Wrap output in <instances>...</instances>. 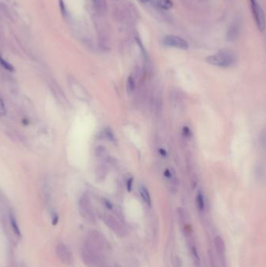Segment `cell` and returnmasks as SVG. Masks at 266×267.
Returning a JSON list of instances; mask_svg holds the SVG:
<instances>
[{"instance_id": "6da1fadb", "label": "cell", "mask_w": 266, "mask_h": 267, "mask_svg": "<svg viewBox=\"0 0 266 267\" xmlns=\"http://www.w3.org/2000/svg\"><path fill=\"white\" fill-rule=\"evenodd\" d=\"M205 60L208 63L213 66L229 67L235 63L236 55L231 49H222L216 54L208 56Z\"/></svg>"}, {"instance_id": "7a4b0ae2", "label": "cell", "mask_w": 266, "mask_h": 267, "mask_svg": "<svg viewBox=\"0 0 266 267\" xmlns=\"http://www.w3.org/2000/svg\"><path fill=\"white\" fill-rule=\"evenodd\" d=\"M81 257L87 267H102L103 265L102 253L85 242L81 248Z\"/></svg>"}, {"instance_id": "3957f363", "label": "cell", "mask_w": 266, "mask_h": 267, "mask_svg": "<svg viewBox=\"0 0 266 267\" xmlns=\"http://www.w3.org/2000/svg\"><path fill=\"white\" fill-rule=\"evenodd\" d=\"M251 2V12L256 22L257 27L260 31H263L265 27V19H264V10L261 6L258 3L257 0H250Z\"/></svg>"}, {"instance_id": "277c9868", "label": "cell", "mask_w": 266, "mask_h": 267, "mask_svg": "<svg viewBox=\"0 0 266 267\" xmlns=\"http://www.w3.org/2000/svg\"><path fill=\"white\" fill-rule=\"evenodd\" d=\"M86 242L88 243L89 245L94 247L95 249L103 253L107 247V242L106 239L100 233L97 231H92L89 233L87 240Z\"/></svg>"}, {"instance_id": "5b68a950", "label": "cell", "mask_w": 266, "mask_h": 267, "mask_svg": "<svg viewBox=\"0 0 266 267\" xmlns=\"http://www.w3.org/2000/svg\"><path fill=\"white\" fill-rule=\"evenodd\" d=\"M163 44L167 47L176 48V49H180L183 50H186L189 48V45L186 40L177 35H173V34H168V35L165 36L164 39H163Z\"/></svg>"}, {"instance_id": "8992f818", "label": "cell", "mask_w": 266, "mask_h": 267, "mask_svg": "<svg viewBox=\"0 0 266 267\" xmlns=\"http://www.w3.org/2000/svg\"><path fill=\"white\" fill-rule=\"evenodd\" d=\"M103 220H104L105 224H106V226L109 229H111L116 234H117L119 237H124L126 235L125 229L114 217L109 216V215H106L103 217Z\"/></svg>"}, {"instance_id": "52a82bcc", "label": "cell", "mask_w": 266, "mask_h": 267, "mask_svg": "<svg viewBox=\"0 0 266 267\" xmlns=\"http://www.w3.org/2000/svg\"><path fill=\"white\" fill-rule=\"evenodd\" d=\"M55 251H56L57 256L62 262L67 265H71L73 264L74 260H73L71 252L64 244H59L57 245Z\"/></svg>"}, {"instance_id": "ba28073f", "label": "cell", "mask_w": 266, "mask_h": 267, "mask_svg": "<svg viewBox=\"0 0 266 267\" xmlns=\"http://www.w3.org/2000/svg\"><path fill=\"white\" fill-rule=\"evenodd\" d=\"M80 207H81L82 216L90 222H94V213H93L92 209H91V205H90V202H89V200L87 199V198H81V202H80Z\"/></svg>"}, {"instance_id": "9c48e42d", "label": "cell", "mask_w": 266, "mask_h": 267, "mask_svg": "<svg viewBox=\"0 0 266 267\" xmlns=\"http://www.w3.org/2000/svg\"><path fill=\"white\" fill-rule=\"evenodd\" d=\"M240 34V21L236 20L229 27L228 31H227L226 38L227 40L230 42L236 41L239 35Z\"/></svg>"}, {"instance_id": "30bf717a", "label": "cell", "mask_w": 266, "mask_h": 267, "mask_svg": "<svg viewBox=\"0 0 266 267\" xmlns=\"http://www.w3.org/2000/svg\"><path fill=\"white\" fill-rule=\"evenodd\" d=\"M215 246L216 252H217L218 256L219 259L222 262V265L225 267L226 264V246L223 239L220 236H217L215 238Z\"/></svg>"}, {"instance_id": "8fae6325", "label": "cell", "mask_w": 266, "mask_h": 267, "mask_svg": "<svg viewBox=\"0 0 266 267\" xmlns=\"http://www.w3.org/2000/svg\"><path fill=\"white\" fill-rule=\"evenodd\" d=\"M139 191L140 195H141L144 201H145L147 205H151V198H150V195L148 193V191H147V188L144 186V185H140Z\"/></svg>"}, {"instance_id": "7c38bea8", "label": "cell", "mask_w": 266, "mask_h": 267, "mask_svg": "<svg viewBox=\"0 0 266 267\" xmlns=\"http://www.w3.org/2000/svg\"><path fill=\"white\" fill-rule=\"evenodd\" d=\"M157 5L161 9L165 10H169L173 7V2L172 0H157Z\"/></svg>"}, {"instance_id": "4fadbf2b", "label": "cell", "mask_w": 266, "mask_h": 267, "mask_svg": "<svg viewBox=\"0 0 266 267\" xmlns=\"http://www.w3.org/2000/svg\"><path fill=\"white\" fill-rule=\"evenodd\" d=\"M10 224H11L12 228H13L14 233H15L17 236H21V230H20L18 224H17V221H16L15 217L11 214L10 216Z\"/></svg>"}, {"instance_id": "5bb4252c", "label": "cell", "mask_w": 266, "mask_h": 267, "mask_svg": "<svg viewBox=\"0 0 266 267\" xmlns=\"http://www.w3.org/2000/svg\"><path fill=\"white\" fill-rule=\"evenodd\" d=\"M196 201H197V206L198 208L200 210H203L204 209V197L202 195L201 193H199V194L197 195V198H196Z\"/></svg>"}, {"instance_id": "9a60e30c", "label": "cell", "mask_w": 266, "mask_h": 267, "mask_svg": "<svg viewBox=\"0 0 266 267\" xmlns=\"http://www.w3.org/2000/svg\"><path fill=\"white\" fill-rule=\"evenodd\" d=\"M134 88H135V81L132 76H130L127 81V88L128 92H132L134 90Z\"/></svg>"}, {"instance_id": "2e32d148", "label": "cell", "mask_w": 266, "mask_h": 267, "mask_svg": "<svg viewBox=\"0 0 266 267\" xmlns=\"http://www.w3.org/2000/svg\"><path fill=\"white\" fill-rule=\"evenodd\" d=\"M0 64L3 66L5 69H6L7 70H10V71H13L14 69H13V66H12L11 64L9 63L8 62H6L4 59H2V57L0 56Z\"/></svg>"}, {"instance_id": "e0dca14e", "label": "cell", "mask_w": 266, "mask_h": 267, "mask_svg": "<svg viewBox=\"0 0 266 267\" xmlns=\"http://www.w3.org/2000/svg\"><path fill=\"white\" fill-rule=\"evenodd\" d=\"M209 258H210V262H211V266L219 267L218 266L217 262H216V257H215V256L212 253V252L209 253Z\"/></svg>"}, {"instance_id": "ac0fdd59", "label": "cell", "mask_w": 266, "mask_h": 267, "mask_svg": "<svg viewBox=\"0 0 266 267\" xmlns=\"http://www.w3.org/2000/svg\"><path fill=\"white\" fill-rule=\"evenodd\" d=\"M5 114H6V108H5L3 101H2V98H0V117L4 116Z\"/></svg>"}, {"instance_id": "d6986e66", "label": "cell", "mask_w": 266, "mask_h": 267, "mask_svg": "<svg viewBox=\"0 0 266 267\" xmlns=\"http://www.w3.org/2000/svg\"><path fill=\"white\" fill-rule=\"evenodd\" d=\"M183 134L185 137H188V136L191 135V130H190L188 127H183Z\"/></svg>"}, {"instance_id": "ffe728a7", "label": "cell", "mask_w": 266, "mask_h": 267, "mask_svg": "<svg viewBox=\"0 0 266 267\" xmlns=\"http://www.w3.org/2000/svg\"><path fill=\"white\" fill-rule=\"evenodd\" d=\"M106 134H107V136L109 137V138H110L112 141H114L115 137H114V134H112V132L111 131V130H109V129H107V130H106Z\"/></svg>"}, {"instance_id": "44dd1931", "label": "cell", "mask_w": 266, "mask_h": 267, "mask_svg": "<svg viewBox=\"0 0 266 267\" xmlns=\"http://www.w3.org/2000/svg\"><path fill=\"white\" fill-rule=\"evenodd\" d=\"M132 183H133V179L132 178H130L127 181V190L129 191H131V188H132Z\"/></svg>"}, {"instance_id": "7402d4cb", "label": "cell", "mask_w": 266, "mask_h": 267, "mask_svg": "<svg viewBox=\"0 0 266 267\" xmlns=\"http://www.w3.org/2000/svg\"><path fill=\"white\" fill-rule=\"evenodd\" d=\"M58 220H59L58 216H57L56 214L53 215V217H52V224H53V225H56L57 223H58Z\"/></svg>"}, {"instance_id": "603a6c76", "label": "cell", "mask_w": 266, "mask_h": 267, "mask_svg": "<svg viewBox=\"0 0 266 267\" xmlns=\"http://www.w3.org/2000/svg\"><path fill=\"white\" fill-rule=\"evenodd\" d=\"M164 175L166 177H168V178H170V177H171V173H170L169 169H166V170H165Z\"/></svg>"}, {"instance_id": "cb8c5ba5", "label": "cell", "mask_w": 266, "mask_h": 267, "mask_svg": "<svg viewBox=\"0 0 266 267\" xmlns=\"http://www.w3.org/2000/svg\"><path fill=\"white\" fill-rule=\"evenodd\" d=\"M60 6H61V9H62V13H66V10H65V8H64V3L62 2V0H60Z\"/></svg>"}, {"instance_id": "d4e9b609", "label": "cell", "mask_w": 266, "mask_h": 267, "mask_svg": "<svg viewBox=\"0 0 266 267\" xmlns=\"http://www.w3.org/2000/svg\"><path fill=\"white\" fill-rule=\"evenodd\" d=\"M105 204H106V206H107L109 209H112V204L110 203L109 201H107V200H105Z\"/></svg>"}, {"instance_id": "484cf974", "label": "cell", "mask_w": 266, "mask_h": 267, "mask_svg": "<svg viewBox=\"0 0 266 267\" xmlns=\"http://www.w3.org/2000/svg\"><path fill=\"white\" fill-rule=\"evenodd\" d=\"M159 153H160L161 155H162L163 156H166V152L164 150V149H159Z\"/></svg>"}, {"instance_id": "4316f807", "label": "cell", "mask_w": 266, "mask_h": 267, "mask_svg": "<svg viewBox=\"0 0 266 267\" xmlns=\"http://www.w3.org/2000/svg\"><path fill=\"white\" fill-rule=\"evenodd\" d=\"M140 1H141V2H144V3H145V2H149L150 0H140Z\"/></svg>"}]
</instances>
